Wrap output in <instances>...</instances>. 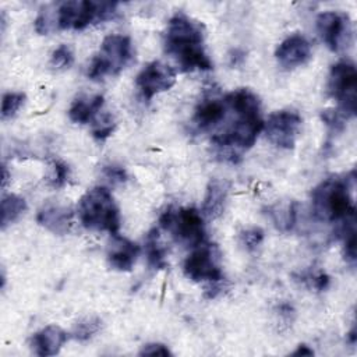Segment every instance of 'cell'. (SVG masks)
Here are the masks:
<instances>
[{
  "label": "cell",
  "instance_id": "14",
  "mask_svg": "<svg viewBox=\"0 0 357 357\" xmlns=\"http://www.w3.org/2000/svg\"><path fill=\"white\" fill-rule=\"evenodd\" d=\"M226 103L223 98H218L212 91L206 93L195 107L192 121L201 131L211 130L226 117Z\"/></svg>",
  "mask_w": 357,
  "mask_h": 357
},
{
  "label": "cell",
  "instance_id": "17",
  "mask_svg": "<svg viewBox=\"0 0 357 357\" xmlns=\"http://www.w3.org/2000/svg\"><path fill=\"white\" fill-rule=\"evenodd\" d=\"M36 220L40 226H43L49 231L63 236L71 230L73 211L63 205L49 204L38 212Z\"/></svg>",
  "mask_w": 357,
  "mask_h": 357
},
{
  "label": "cell",
  "instance_id": "5",
  "mask_svg": "<svg viewBox=\"0 0 357 357\" xmlns=\"http://www.w3.org/2000/svg\"><path fill=\"white\" fill-rule=\"evenodd\" d=\"M117 3L75 0L64 1L56 10V26L60 29H84L92 22H100L113 18Z\"/></svg>",
  "mask_w": 357,
  "mask_h": 357
},
{
  "label": "cell",
  "instance_id": "21",
  "mask_svg": "<svg viewBox=\"0 0 357 357\" xmlns=\"http://www.w3.org/2000/svg\"><path fill=\"white\" fill-rule=\"evenodd\" d=\"M26 211V202L24 198L8 194L1 201V229L14 223Z\"/></svg>",
  "mask_w": 357,
  "mask_h": 357
},
{
  "label": "cell",
  "instance_id": "25",
  "mask_svg": "<svg viewBox=\"0 0 357 357\" xmlns=\"http://www.w3.org/2000/svg\"><path fill=\"white\" fill-rule=\"evenodd\" d=\"M116 123L112 117V114L105 113L103 116H100V119H98V121L95 123L93 128H92V135L98 139V141H105L113 131H114Z\"/></svg>",
  "mask_w": 357,
  "mask_h": 357
},
{
  "label": "cell",
  "instance_id": "4",
  "mask_svg": "<svg viewBox=\"0 0 357 357\" xmlns=\"http://www.w3.org/2000/svg\"><path fill=\"white\" fill-rule=\"evenodd\" d=\"M78 218L88 230L109 231L113 236L120 229L119 206L106 187H93L79 198Z\"/></svg>",
  "mask_w": 357,
  "mask_h": 357
},
{
  "label": "cell",
  "instance_id": "26",
  "mask_svg": "<svg viewBox=\"0 0 357 357\" xmlns=\"http://www.w3.org/2000/svg\"><path fill=\"white\" fill-rule=\"evenodd\" d=\"M321 117L324 123L335 132H339L344 128V123L349 119L344 113H342L339 109H326L321 113Z\"/></svg>",
  "mask_w": 357,
  "mask_h": 357
},
{
  "label": "cell",
  "instance_id": "12",
  "mask_svg": "<svg viewBox=\"0 0 357 357\" xmlns=\"http://www.w3.org/2000/svg\"><path fill=\"white\" fill-rule=\"evenodd\" d=\"M174 82L176 71L162 61H152L146 64L135 79L137 88L139 89L142 98L146 100L152 99L160 92L169 91Z\"/></svg>",
  "mask_w": 357,
  "mask_h": 357
},
{
  "label": "cell",
  "instance_id": "19",
  "mask_svg": "<svg viewBox=\"0 0 357 357\" xmlns=\"http://www.w3.org/2000/svg\"><path fill=\"white\" fill-rule=\"evenodd\" d=\"M103 106V96L95 95L91 98H77L70 109H68V117L71 121L78 124H88L95 119V116L100 112Z\"/></svg>",
  "mask_w": 357,
  "mask_h": 357
},
{
  "label": "cell",
  "instance_id": "16",
  "mask_svg": "<svg viewBox=\"0 0 357 357\" xmlns=\"http://www.w3.org/2000/svg\"><path fill=\"white\" fill-rule=\"evenodd\" d=\"M68 340V333L59 325H47L32 335L31 349L36 356L47 357L60 351L63 344Z\"/></svg>",
  "mask_w": 357,
  "mask_h": 357
},
{
  "label": "cell",
  "instance_id": "7",
  "mask_svg": "<svg viewBox=\"0 0 357 357\" xmlns=\"http://www.w3.org/2000/svg\"><path fill=\"white\" fill-rule=\"evenodd\" d=\"M159 225L172 231L174 238L181 244L198 247L205 243L204 216L194 208H169L160 215Z\"/></svg>",
  "mask_w": 357,
  "mask_h": 357
},
{
  "label": "cell",
  "instance_id": "10",
  "mask_svg": "<svg viewBox=\"0 0 357 357\" xmlns=\"http://www.w3.org/2000/svg\"><path fill=\"white\" fill-rule=\"evenodd\" d=\"M317 31L332 52L347 49L353 38V25L347 14L324 11L317 17Z\"/></svg>",
  "mask_w": 357,
  "mask_h": 357
},
{
  "label": "cell",
  "instance_id": "28",
  "mask_svg": "<svg viewBox=\"0 0 357 357\" xmlns=\"http://www.w3.org/2000/svg\"><path fill=\"white\" fill-rule=\"evenodd\" d=\"M52 169H53V174L50 177V184L56 188L63 187L68 181L70 167L61 160H53Z\"/></svg>",
  "mask_w": 357,
  "mask_h": 357
},
{
  "label": "cell",
  "instance_id": "31",
  "mask_svg": "<svg viewBox=\"0 0 357 357\" xmlns=\"http://www.w3.org/2000/svg\"><path fill=\"white\" fill-rule=\"evenodd\" d=\"M139 356H172V351L162 343H149L142 347Z\"/></svg>",
  "mask_w": 357,
  "mask_h": 357
},
{
  "label": "cell",
  "instance_id": "22",
  "mask_svg": "<svg viewBox=\"0 0 357 357\" xmlns=\"http://www.w3.org/2000/svg\"><path fill=\"white\" fill-rule=\"evenodd\" d=\"M100 326H102V321L98 317H85L75 324L71 332V337L81 342L86 340L92 337L100 329Z\"/></svg>",
  "mask_w": 357,
  "mask_h": 357
},
{
  "label": "cell",
  "instance_id": "15",
  "mask_svg": "<svg viewBox=\"0 0 357 357\" xmlns=\"http://www.w3.org/2000/svg\"><path fill=\"white\" fill-rule=\"evenodd\" d=\"M139 254V245L134 241L117 234L112 236V243L107 250L109 265L119 272H128L134 266Z\"/></svg>",
  "mask_w": 357,
  "mask_h": 357
},
{
  "label": "cell",
  "instance_id": "32",
  "mask_svg": "<svg viewBox=\"0 0 357 357\" xmlns=\"http://www.w3.org/2000/svg\"><path fill=\"white\" fill-rule=\"evenodd\" d=\"M312 354H314L312 349H310V347L305 346V344H300V346L291 353V356H312Z\"/></svg>",
  "mask_w": 357,
  "mask_h": 357
},
{
  "label": "cell",
  "instance_id": "9",
  "mask_svg": "<svg viewBox=\"0 0 357 357\" xmlns=\"http://www.w3.org/2000/svg\"><path fill=\"white\" fill-rule=\"evenodd\" d=\"M183 271L192 282L216 283L225 280L223 272L219 266L216 247L208 243L198 245L197 250L185 258Z\"/></svg>",
  "mask_w": 357,
  "mask_h": 357
},
{
  "label": "cell",
  "instance_id": "27",
  "mask_svg": "<svg viewBox=\"0 0 357 357\" xmlns=\"http://www.w3.org/2000/svg\"><path fill=\"white\" fill-rule=\"evenodd\" d=\"M262 240H264V231L259 227L245 229L240 233V241L248 251L255 250L262 243Z\"/></svg>",
  "mask_w": 357,
  "mask_h": 357
},
{
  "label": "cell",
  "instance_id": "3",
  "mask_svg": "<svg viewBox=\"0 0 357 357\" xmlns=\"http://www.w3.org/2000/svg\"><path fill=\"white\" fill-rule=\"evenodd\" d=\"M354 170L346 176H331L321 181L311 194L312 212L318 220L337 222L354 216Z\"/></svg>",
  "mask_w": 357,
  "mask_h": 357
},
{
  "label": "cell",
  "instance_id": "20",
  "mask_svg": "<svg viewBox=\"0 0 357 357\" xmlns=\"http://www.w3.org/2000/svg\"><path fill=\"white\" fill-rule=\"evenodd\" d=\"M145 254L151 268L165 269L167 266L166 248L160 241L158 229H152L145 237Z\"/></svg>",
  "mask_w": 357,
  "mask_h": 357
},
{
  "label": "cell",
  "instance_id": "2",
  "mask_svg": "<svg viewBox=\"0 0 357 357\" xmlns=\"http://www.w3.org/2000/svg\"><path fill=\"white\" fill-rule=\"evenodd\" d=\"M205 26L202 22L185 15L174 14L165 32L166 52L173 56L181 71L212 70L213 64L204 49Z\"/></svg>",
  "mask_w": 357,
  "mask_h": 357
},
{
  "label": "cell",
  "instance_id": "18",
  "mask_svg": "<svg viewBox=\"0 0 357 357\" xmlns=\"http://www.w3.org/2000/svg\"><path fill=\"white\" fill-rule=\"evenodd\" d=\"M230 184L222 178H211L206 187V192L202 202V216L206 219H216L219 218L227 201Z\"/></svg>",
  "mask_w": 357,
  "mask_h": 357
},
{
  "label": "cell",
  "instance_id": "33",
  "mask_svg": "<svg viewBox=\"0 0 357 357\" xmlns=\"http://www.w3.org/2000/svg\"><path fill=\"white\" fill-rule=\"evenodd\" d=\"M349 340H350V343H351V344H354V343H356V328H354V326H353V328H351V331L349 332Z\"/></svg>",
  "mask_w": 357,
  "mask_h": 357
},
{
  "label": "cell",
  "instance_id": "29",
  "mask_svg": "<svg viewBox=\"0 0 357 357\" xmlns=\"http://www.w3.org/2000/svg\"><path fill=\"white\" fill-rule=\"evenodd\" d=\"M303 278H304L303 280L307 282L310 287H312V289H315V290H318V291L326 290L328 286H329V282H331L329 276H328L325 272H322V271L310 272L308 275H305V276H303Z\"/></svg>",
  "mask_w": 357,
  "mask_h": 357
},
{
  "label": "cell",
  "instance_id": "1",
  "mask_svg": "<svg viewBox=\"0 0 357 357\" xmlns=\"http://www.w3.org/2000/svg\"><path fill=\"white\" fill-rule=\"evenodd\" d=\"M223 99L227 109L236 116V120L225 131L216 132L211 141L219 149V155L223 159L236 163L241 159V152L251 148L264 130L261 102L247 88H238Z\"/></svg>",
  "mask_w": 357,
  "mask_h": 357
},
{
  "label": "cell",
  "instance_id": "13",
  "mask_svg": "<svg viewBox=\"0 0 357 357\" xmlns=\"http://www.w3.org/2000/svg\"><path fill=\"white\" fill-rule=\"evenodd\" d=\"M275 56L284 68H294L305 64L311 59V45L300 33L290 35L276 49Z\"/></svg>",
  "mask_w": 357,
  "mask_h": 357
},
{
  "label": "cell",
  "instance_id": "11",
  "mask_svg": "<svg viewBox=\"0 0 357 357\" xmlns=\"http://www.w3.org/2000/svg\"><path fill=\"white\" fill-rule=\"evenodd\" d=\"M300 127L301 117L293 110L275 112L268 117L266 123H264V130L269 142L283 149L294 148Z\"/></svg>",
  "mask_w": 357,
  "mask_h": 357
},
{
  "label": "cell",
  "instance_id": "8",
  "mask_svg": "<svg viewBox=\"0 0 357 357\" xmlns=\"http://www.w3.org/2000/svg\"><path fill=\"white\" fill-rule=\"evenodd\" d=\"M328 92L337 102V109L347 117L356 116L357 73L354 63L342 60L332 66L328 78Z\"/></svg>",
  "mask_w": 357,
  "mask_h": 357
},
{
  "label": "cell",
  "instance_id": "34",
  "mask_svg": "<svg viewBox=\"0 0 357 357\" xmlns=\"http://www.w3.org/2000/svg\"><path fill=\"white\" fill-rule=\"evenodd\" d=\"M7 178H8V173H7L6 166H3V187H6V184H7Z\"/></svg>",
  "mask_w": 357,
  "mask_h": 357
},
{
  "label": "cell",
  "instance_id": "24",
  "mask_svg": "<svg viewBox=\"0 0 357 357\" xmlns=\"http://www.w3.org/2000/svg\"><path fill=\"white\" fill-rule=\"evenodd\" d=\"M73 61H74V54L70 46L67 45H60L56 50H53L50 57V64L56 70H66L71 67Z\"/></svg>",
  "mask_w": 357,
  "mask_h": 357
},
{
  "label": "cell",
  "instance_id": "23",
  "mask_svg": "<svg viewBox=\"0 0 357 357\" xmlns=\"http://www.w3.org/2000/svg\"><path fill=\"white\" fill-rule=\"evenodd\" d=\"M25 102V93L22 92H7L3 95L1 102V117H13Z\"/></svg>",
  "mask_w": 357,
  "mask_h": 357
},
{
  "label": "cell",
  "instance_id": "6",
  "mask_svg": "<svg viewBox=\"0 0 357 357\" xmlns=\"http://www.w3.org/2000/svg\"><path fill=\"white\" fill-rule=\"evenodd\" d=\"M134 57L131 39L126 35H109L102 40L99 53L88 67V77L93 81L106 75H116L126 68Z\"/></svg>",
  "mask_w": 357,
  "mask_h": 357
},
{
  "label": "cell",
  "instance_id": "30",
  "mask_svg": "<svg viewBox=\"0 0 357 357\" xmlns=\"http://www.w3.org/2000/svg\"><path fill=\"white\" fill-rule=\"evenodd\" d=\"M103 174L107 180H110L113 184H119L127 180V172L124 167L121 166H116V165H107L103 166Z\"/></svg>",
  "mask_w": 357,
  "mask_h": 357
}]
</instances>
